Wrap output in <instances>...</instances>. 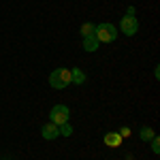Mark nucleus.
<instances>
[{"instance_id": "9d476101", "label": "nucleus", "mask_w": 160, "mask_h": 160, "mask_svg": "<svg viewBox=\"0 0 160 160\" xmlns=\"http://www.w3.org/2000/svg\"><path fill=\"white\" fill-rule=\"evenodd\" d=\"M154 130H152V128H148V126H145V128H141V139H143V141H152V139H154Z\"/></svg>"}, {"instance_id": "0eeeda50", "label": "nucleus", "mask_w": 160, "mask_h": 160, "mask_svg": "<svg viewBox=\"0 0 160 160\" xmlns=\"http://www.w3.org/2000/svg\"><path fill=\"white\" fill-rule=\"evenodd\" d=\"M98 45H100V43H98V38H96V37H86V38H83V49H86V51H96V49H98Z\"/></svg>"}, {"instance_id": "ddd939ff", "label": "nucleus", "mask_w": 160, "mask_h": 160, "mask_svg": "<svg viewBox=\"0 0 160 160\" xmlns=\"http://www.w3.org/2000/svg\"><path fill=\"white\" fill-rule=\"evenodd\" d=\"M120 137H122V139H124V137H130V128H126V126H124L122 130H120Z\"/></svg>"}, {"instance_id": "7ed1b4c3", "label": "nucleus", "mask_w": 160, "mask_h": 160, "mask_svg": "<svg viewBox=\"0 0 160 160\" xmlns=\"http://www.w3.org/2000/svg\"><path fill=\"white\" fill-rule=\"evenodd\" d=\"M68 118H71V111H68L66 105H56V107L49 111V122L56 124V126L66 124V122H68Z\"/></svg>"}, {"instance_id": "423d86ee", "label": "nucleus", "mask_w": 160, "mask_h": 160, "mask_svg": "<svg viewBox=\"0 0 160 160\" xmlns=\"http://www.w3.org/2000/svg\"><path fill=\"white\" fill-rule=\"evenodd\" d=\"M105 145H109V148H120V145H122L120 132H107V135H105Z\"/></svg>"}, {"instance_id": "f8f14e48", "label": "nucleus", "mask_w": 160, "mask_h": 160, "mask_svg": "<svg viewBox=\"0 0 160 160\" xmlns=\"http://www.w3.org/2000/svg\"><path fill=\"white\" fill-rule=\"evenodd\" d=\"M152 152H154V154H160V139L158 137L152 139Z\"/></svg>"}, {"instance_id": "f257e3e1", "label": "nucleus", "mask_w": 160, "mask_h": 160, "mask_svg": "<svg viewBox=\"0 0 160 160\" xmlns=\"http://www.w3.org/2000/svg\"><path fill=\"white\" fill-rule=\"evenodd\" d=\"M49 86L56 90H64L71 86V71L68 68H56L49 75Z\"/></svg>"}, {"instance_id": "1a4fd4ad", "label": "nucleus", "mask_w": 160, "mask_h": 160, "mask_svg": "<svg viewBox=\"0 0 160 160\" xmlns=\"http://www.w3.org/2000/svg\"><path fill=\"white\" fill-rule=\"evenodd\" d=\"M81 37L86 38V37H94V32H96V24H92V22H86V24L81 26Z\"/></svg>"}, {"instance_id": "f03ea898", "label": "nucleus", "mask_w": 160, "mask_h": 160, "mask_svg": "<svg viewBox=\"0 0 160 160\" xmlns=\"http://www.w3.org/2000/svg\"><path fill=\"white\" fill-rule=\"evenodd\" d=\"M94 37L98 38V43H113L118 38V30L113 28V24H98Z\"/></svg>"}, {"instance_id": "20e7f679", "label": "nucleus", "mask_w": 160, "mask_h": 160, "mask_svg": "<svg viewBox=\"0 0 160 160\" xmlns=\"http://www.w3.org/2000/svg\"><path fill=\"white\" fill-rule=\"evenodd\" d=\"M120 30H122L126 37H135L137 30H139V22H137L135 15H124L122 22H120Z\"/></svg>"}, {"instance_id": "39448f33", "label": "nucleus", "mask_w": 160, "mask_h": 160, "mask_svg": "<svg viewBox=\"0 0 160 160\" xmlns=\"http://www.w3.org/2000/svg\"><path fill=\"white\" fill-rule=\"evenodd\" d=\"M41 135H43V139H47V141H51V139H56V137H60V128L56 126V124L47 122L43 128H41Z\"/></svg>"}, {"instance_id": "6e6552de", "label": "nucleus", "mask_w": 160, "mask_h": 160, "mask_svg": "<svg viewBox=\"0 0 160 160\" xmlns=\"http://www.w3.org/2000/svg\"><path fill=\"white\" fill-rule=\"evenodd\" d=\"M83 81H86V73H83V71H79V68H73V71H71V83L81 86Z\"/></svg>"}, {"instance_id": "9b49d317", "label": "nucleus", "mask_w": 160, "mask_h": 160, "mask_svg": "<svg viewBox=\"0 0 160 160\" xmlns=\"http://www.w3.org/2000/svg\"><path fill=\"white\" fill-rule=\"evenodd\" d=\"M58 128H60V135L62 137H71V135H73V126H71L68 122L62 124V126H58Z\"/></svg>"}]
</instances>
